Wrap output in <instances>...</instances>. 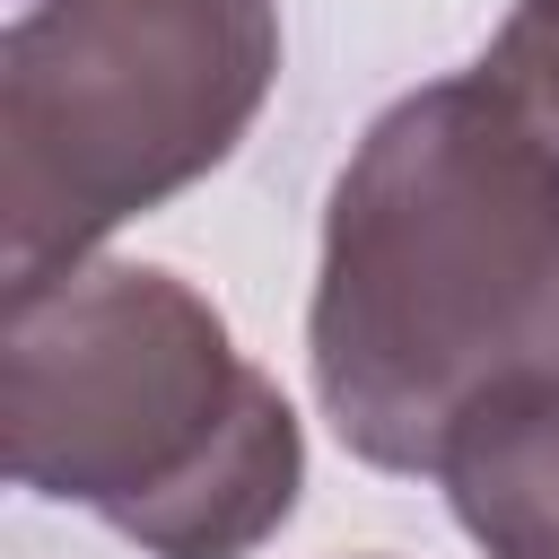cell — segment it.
Wrapping results in <instances>:
<instances>
[{
  "instance_id": "obj_1",
  "label": "cell",
  "mask_w": 559,
  "mask_h": 559,
  "mask_svg": "<svg viewBox=\"0 0 559 559\" xmlns=\"http://www.w3.org/2000/svg\"><path fill=\"white\" fill-rule=\"evenodd\" d=\"M559 332V140L489 79L393 96L323 201L306 367L376 472H437L463 411Z\"/></svg>"
},
{
  "instance_id": "obj_2",
  "label": "cell",
  "mask_w": 559,
  "mask_h": 559,
  "mask_svg": "<svg viewBox=\"0 0 559 559\" xmlns=\"http://www.w3.org/2000/svg\"><path fill=\"white\" fill-rule=\"evenodd\" d=\"M0 428L17 489L87 507L148 559H253L306 489L288 393L157 262H79L9 297Z\"/></svg>"
},
{
  "instance_id": "obj_3",
  "label": "cell",
  "mask_w": 559,
  "mask_h": 559,
  "mask_svg": "<svg viewBox=\"0 0 559 559\" xmlns=\"http://www.w3.org/2000/svg\"><path fill=\"white\" fill-rule=\"evenodd\" d=\"M280 79V0H26L0 44L9 297L236 157Z\"/></svg>"
},
{
  "instance_id": "obj_4",
  "label": "cell",
  "mask_w": 559,
  "mask_h": 559,
  "mask_svg": "<svg viewBox=\"0 0 559 559\" xmlns=\"http://www.w3.org/2000/svg\"><path fill=\"white\" fill-rule=\"evenodd\" d=\"M437 480L489 559H559V332L463 411Z\"/></svg>"
},
{
  "instance_id": "obj_5",
  "label": "cell",
  "mask_w": 559,
  "mask_h": 559,
  "mask_svg": "<svg viewBox=\"0 0 559 559\" xmlns=\"http://www.w3.org/2000/svg\"><path fill=\"white\" fill-rule=\"evenodd\" d=\"M480 70L559 140V0H515L507 9V26L489 35V52H480Z\"/></svg>"
},
{
  "instance_id": "obj_6",
  "label": "cell",
  "mask_w": 559,
  "mask_h": 559,
  "mask_svg": "<svg viewBox=\"0 0 559 559\" xmlns=\"http://www.w3.org/2000/svg\"><path fill=\"white\" fill-rule=\"evenodd\" d=\"M367 559H376V550H367Z\"/></svg>"
}]
</instances>
